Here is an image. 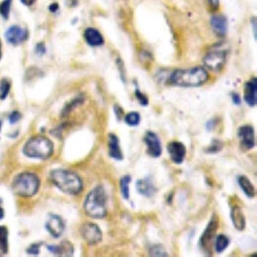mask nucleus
Returning a JSON list of instances; mask_svg holds the SVG:
<instances>
[{
  "label": "nucleus",
  "mask_w": 257,
  "mask_h": 257,
  "mask_svg": "<svg viewBox=\"0 0 257 257\" xmlns=\"http://www.w3.org/2000/svg\"><path fill=\"white\" fill-rule=\"evenodd\" d=\"M4 216H5V214H4V210H3V207L0 206V220H3Z\"/></svg>",
  "instance_id": "43"
},
{
  "label": "nucleus",
  "mask_w": 257,
  "mask_h": 257,
  "mask_svg": "<svg viewBox=\"0 0 257 257\" xmlns=\"http://www.w3.org/2000/svg\"><path fill=\"white\" fill-rule=\"evenodd\" d=\"M229 53H230V48L228 44L221 43V44L214 45L203 57V67L211 72H220L224 70Z\"/></svg>",
  "instance_id": "6"
},
{
  "label": "nucleus",
  "mask_w": 257,
  "mask_h": 257,
  "mask_svg": "<svg viewBox=\"0 0 257 257\" xmlns=\"http://www.w3.org/2000/svg\"><path fill=\"white\" fill-rule=\"evenodd\" d=\"M124 121L128 126H131V128H135L140 124L141 119H140V113L138 112H128V115L124 116Z\"/></svg>",
  "instance_id": "26"
},
{
  "label": "nucleus",
  "mask_w": 257,
  "mask_h": 257,
  "mask_svg": "<svg viewBox=\"0 0 257 257\" xmlns=\"http://www.w3.org/2000/svg\"><path fill=\"white\" fill-rule=\"evenodd\" d=\"M21 119H22V113L19 112V111H13V112H10L9 116H8V121H9V124H12V125L21 121Z\"/></svg>",
  "instance_id": "33"
},
{
  "label": "nucleus",
  "mask_w": 257,
  "mask_h": 257,
  "mask_svg": "<svg viewBox=\"0 0 257 257\" xmlns=\"http://www.w3.org/2000/svg\"><path fill=\"white\" fill-rule=\"evenodd\" d=\"M148 254L149 256H154V257H167L169 254H167V251L165 250V247L162 244H153L149 247L148 250Z\"/></svg>",
  "instance_id": "27"
},
{
  "label": "nucleus",
  "mask_w": 257,
  "mask_h": 257,
  "mask_svg": "<svg viewBox=\"0 0 257 257\" xmlns=\"http://www.w3.org/2000/svg\"><path fill=\"white\" fill-rule=\"evenodd\" d=\"M209 80V71L202 66H196L192 68L170 71L166 84L180 87H198L205 85Z\"/></svg>",
  "instance_id": "1"
},
{
  "label": "nucleus",
  "mask_w": 257,
  "mask_h": 257,
  "mask_svg": "<svg viewBox=\"0 0 257 257\" xmlns=\"http://www.w3.org/2000/svg\"><path fill=\"white\" fill-rule=\"evenodd\" d=\"M207 4H209L210 9L211 10H217L218 5H220V0H206Z\"/></svg>",
  "instance_id": "38"
},
{
  "label": "nucleus",
  "mask_w": 257,
  "mask_h": 257,
  "mask_svg": "<svg viewBox=\"0 0 257 257\" xmlns=\"http://www.w3.org/2000/svg\"><path fill=\"white\" fill-rule=\"evenodd\" d=\"M238 185H239L242 192H243L248 198H255V197H256L255 185L246 175H239V176H238Z\"/></svg>",
  "instance_id": "21"
},
{
  "label": "nucleus",
  "mask_w": 257,
  "mask_h": 257,
  "mask_svg": "<svg viewBox=\"0 0 257 257\" xmlns=\"http://www.w3.org/2000/svg\"><path fill=\"white\" fill-rule=\"evenodd\" d=\"M218 122V120L217 119H212L211 121H209L207 122V130H214V128H215V126H216V124H217Z\"/></svg>",
  "instance_id": "40"
},
{
  "label": "nucleus",
  "mask_w": 257,
  "mask_h": 257,
  "mask_svg": "<svg viewBox=\"0 0 257 257\" xmlns=\"http://www.w3.org/2000/svg\"><path fill=\"white\" fill-rule=\"evenodd\" d=\"M230 244V239H229L228 235L225 234H218L216 235L215 239H214V247H215L216 254H222L226 248L229 247Z\"/></svg>",
  "instance_id": "23"
},
{
  "label": "nucleus",
  "mask_w": 257,
  "mask_h": 257,
  "mask_svg": "<svg viewBox=\"0 0 257 257\" xmlns=\"http://www.w3.org/2000/svg\"><path fill=\"white\" fill-rule=\"evenodd\" d=\"M1 126H3V121L0 120V130H1Z\"/></svg>",
  "instance_id": "45"
},
{
  "label": "nucleus",
  "mask_w": 257,
  "mask_h": 257,
  "mask_svg": "<svg viewBox=\"0 0 257 257\" xmlns=\"http://www.w3.org/2000/svg\"><path fill=\"white\" fill-rule=\"evenodd\" d=\"M145 147H147V154L153 158H158L162 156V145L158 135L153 131H147L143 138Z\"/></svg>",
  "instance_id": "12"
},
{
  "label": "nucleus",
  "mask_w": 257,
  "mask_h": 257,
  "mask_svg": "<svg viewBox=\"0 0 257 257\" xmlns=\"http://www.w3.org/2000/svg\"><path fill=\"white\" fill-rule=\"evenodd\" d=\"M48 251L53 256H74L75 248L70 241H62L58 244H49L46 246Z\"/></svg>",
  "instance_id": "16"
},
{
  "label": "nucleus",
  "mask_w": 257,
  "mask_h": 257,
  "mask_svg": "<svg viewBox=\"0 0 257 257\" xmlns=\"http://www.w3.org/2000/svg\"><path fill=\"white\" fill-rule=\"evenodd\" d=\"M230 218H231V222L234 225V228L239 231H243L246 229V216L243 214V210L239 207L238 205H233L231 206V210H230Z\"/></svg>",
  "instance_id": "20"
},
{
  "label": "nucleus",
  "mask_w": 257,
  "mask_h": 257,
  "mask_svg": "<svg viewBox=\"0 0 257 257\" xmlns=\"http://www.w3.org/2000/svg\"><path fill=\"white\" fill-rule=\"evenodd\" d=\"M80 234L89 246H96L103 241L102 229L94 222H85L80 226Z\"/></svg>",
  "instance_id": "8"
},
{
  "label": "nucleus",
  "mask_w": 257,
  "mask_h": 257,
  "mask_svg": "<svg viewBox=\"0 0 257 257\" xmlns=\"http://www.w3.org/2000/svg\"><path fill=\"white\" fill-rule=\"evenodd\" d=\"M85 102V98H84V94H81V95H77L75 96L74 99L71 100L70 103H67L66 106L63 107V109H62V112H61V117L62 119H64L66 116L70 115L72 111H75V109L77 108V107H80L83 103Z\"/></svg>",
  "instance_id": "22"
},
{
  "label": "nucleus",
  "mask_w": 257,
  "mask_h": 257,
  "mask_svg": "<svg viewBox=\"0 0 257 257\" xmlns=\"http://www.w3.org/2000/svg\"><path fill=\"white\" fill-rule=\"evenodd\" d=\"M1 55H3V50H1V42H0V59H1Z\"/></svg>",
  "instance_id": "44"
},
{
  "label": "nucleus",
  "mask_w": 257,
  "mask_h": 257,
  "mask_svg": "<svg viewBox=\"0 0 257 257\" xmlns=\"http://www.w3.org/2000/svg\"><path fill=\"white\" fill-rule=\"evenodd\" d=\"M243 100L247 103V106L251 108H255L257 104V77L254 76L252 79L244 84Z\"/></svg>",
  "instance_id": "14"
},
{
  "label": "nucleus",
  "mask_w": 257,
  "mask_h": 257,
  "mask_svg": "<svg viewBox=\"0 0 257 257\" xmlns=\"http://www.w3.org/2000/svg\"><path fill=\"white\" fill-rule=\"evenodd\" d=\"M230 98H231V102L234 103L235 106H239V104L242 103V96L238 93H235V91H233V93L230 94Z\"/></svg>",
  "instance_id": "37"
},
{
  "label": "nucleus",
  "mask_w": 257,
  "mask_h": 257,
  "mask_svg": "<svg viewBox=\"0 0 257 257\" xmlns=\"http://www.w3.org/2000/svg\"><path fill=\"white\" fill-rule=\"evenodd\" d=\"M45 229L54 239H58L63 235L66 230V221L59 215L49 214L46 221H45Z\"/></svg>",
  "instance_id": "11"
},
{
  "label": "nucleus",
  "mask_w": 257,
  "mask_h": 257,
  "mask_svg": "<svg viewBox=\"0 0 257 257\" xmlns=\"http://www.w3.org/2000/svg\"><path fill=\"white\" fill-rule=\"evenodd\" d=\"M43 246V242H36V243H32L30 244L26 252L30 255V256H38L40 254V247Z\"/></svg>",
  "instance_id": "31"
},
{
  "label": "nucleus",
  "mask_w": 257,
  "mask_h": 257,
  "mask_svg": "<svg viewBox=\"0 0 257 257\" xmlns=\"http://www.w3.org/2000/svg\"><path fill=\"white\" fill-rule=\"evenodd\" d=\"M50 180L58 189L68 196H79L84 190L83 179L74 170L54 169L50 171Z\"/></svg>",
  "instance_id": "2"
},
{
  "label": "nucleus",
  "mask_w": 257,
  "mask_h": 257,
  "mask_svg": "<svg viewBox=\"0 0 257 257\" xmlns=\"http://www.w3.org/2000/svg\"><path fill=\"white\" fill-rule=\"evenodd\" d=\"M135 96H136V100L139 102V104H141L143 107H147L148 103H149V99H148V96L145 95L144 93H141L139 87L135 89Z\"/></svg>",
  "instance_id": "32"
},
{
  "label": "nucleus",
  "mask_w": 257,
  "mask_h": 257,
  "mask_svg": "<svg viewBox=\"0 0 257 257\" xmlns=\"http://www.w3.org/2000/svg\"><path fill=\"white\" fill-rule=\"evenodd\" d=\"M218 228V221L216 215H212L210 218L209 224L203 230L202 235L199 238V248L203 251L206 256H211V244L214 243V239L216 237V231Z\"/></svg>",
  "instance_id": "7"
},
{
  "label": "nucleus",
  "mask_w": 257,
  "mask_h": 257,
  "mask_svg": "<svg viewBox=\"0 0 257 257\" xmlns=\"http://www.w3.org/2000/svg\"><path fill=\"white\" fill-rule=\"evenodd\" d=\"M107 143H108V154L109 157L113 158L115 161H122L124 160V153H122L121 145H120L119 136L113 132H109L107 136Z\"/></svg>",
  "instance_id": "19"
},
{
  "label": "nucleus",
  "mask_w": 257,
  "mask_h": 257,
  "mask_svg": "<svg viewBox=\"0 0 257 257\" xmlns=\"http://www.w3.org/2000/svg\"><path fill=\"white\" fill-rule=\"evenodd\" d=\"M136 186V192L140 194V196L145 197V198H152L154 197V194L157 193V188L154 185L153 180L151 177H144V179H139L135 184Z\"/></svg>",
  "instance_id": "17"
},
{
  "label": "nucleus",
  "mask_w": 257,
  "mask_h": 257,
  "mask_svg": "<svg viewBox=\"0 0 257 257\" xmlns=\"http://www.w3.org/2000/svg\"><path fill=\"white\" fill-rule=\"evenodd\" d=\"M49 10H50L51 13H57L58 10H59V4H58V3H51L50 5H49Z\"/></svg>",
  "instance_id": "41"
},
{
  "label": "nucleus",
  "mask_w": 257,
  "mask_h": 257,
  "mask_svg": "<svg viewBox=\"0 0 257 257\" xmlns=\"http://www.w3.org/2000/svg\"><path fill=\"white\" fill-rule=\"evenodd\" d=\"M210 26L217 38H224L228 32V18L224 14H214L210 18Z\"/></svg>",
  "instance_id": "15"
},
{
  "label": "nucleus",
  "mask_w": 257,
  "mask_h": 257,
  "mask_svg": "<svg viewBox=\"0 0 257 257\" xmlns=\"http://www.w3.org/2000/svg\"><path fill=\"white\" fill-rule=\"evenodd\" d=\"M29 30L19 25L10 26L9 29L5 31L6 42L9 43L10 45H13V46H17V45H21L25 42H27L29 40Z\"/></svg>",
  "instance_id": "10"
},
{
  "label": "nucleus",
  "mask_w": 257,
  "mask_h": 257,
  "mask_svg": "<svg viewBox=\"0 0 257 257\" xmlns=\"http://www.w3.org/2000/svg\"><path fill=\"white\" fill-rule=\"evenodd\" d=\"M238 139H239V147L242 151L247 152L254 149L256 145V135L255 128L251 125H243L238 128Z\"/></svg>",
  "instance_id": "9"
},
{
  "label": "nucleus",
  "mask_w": 257,
  "mask_h": 257,
  "mask_svg": "<svg viewBox=\"0 0 257 257\" xmlns=\"http://www.w3.org/2000/svg\"><path fill=\"white\" fill-rule=\"evenodd\" d=\"M35 1L36 0H21V3L26 6H32L34 4H35Z\"/></svg>",
  "instance_id": "42"
},
{
  "label": "nucleus",
  "mask_w": 257,
  "mask_h": 257,
  "mask_svg": "<svg viewBox=\"0 0 257 257\" xmlns=\"http://www.w3.org/2000/svg\"><path fill=\"white\" fill-rule=\"evenodd\" d=\"M84 40L91 48H98V46L104 45V38H103L102 32L99 30L94 29V27L85 29V31H84Z\"/></svg>",
  "instance_id": "18"
},
{
  "label": "nucleus",
  "mask_w": 257,
  "mask_h": 257,
  "mask_svg": "<svg viewBox=\"0 0 257 257\" xmlns=\"http://www.w3.org/2000/svg\"><path fill=\"white\" fill-rule=\"evenodd\" d=\"M257 19L256 17H252V19H251V23H252V30H254V38L255 40L257 39Z\"/></svg>",
  "instance_id": "39"
},
{
  "label": "nucleus",
  "mask_w": 257,
  "mask_h": 257,
  "mask_svg": "<svg viewBox=\"0 0 257 257\" xmlns=\"http://www.w3.org/2000/svg\"><path fill=\"white\" fill-rule=\"evenodd\" d=\"M224 144H222V141H220L218 139H212L211 144L209 147L205 148V152L206 153H211V154H215L218 153V152L221 151Z\"/></svg>",
  "instance_id": "29"
},
{
  "label": "nucleus",
  "mask_w": 257,
  "mask_h": 257,
  "mask_svg": "<svg viewBox=\"0 0 257 257\" xmlns=\"http://www.w3.org/2000/svg\"><path fill=\"white\" fill-rule=\"evenodd\" d=\"M35 53L39 55V57H43V55L46 53V46H45L44 43H39V44H36Z\"/></svg>",
  "instance_id": "35"
},
{
  "label": "nucleus",
  "mask_w": 257,
  "mask_h": 257,
  "mask_svg": "<svg viewBox=\"0 0 257 257\" xmlns=\"http://www.w3.org/2000/svg\"><path fill=\"white\" fill-rule=\"evenodd\" d=\"M12 1L13 0H3L0 3V16L3 17L4 19L9 18L10 9H12Z\"/></svg>",
  "instance_id": "30"
},
{
  "label": "nucleus",
  "mask_w": 257,
  "mask_h": 257,
  "mask_svg": "<svg viewBox=\"0 0 257 257\" xmlns=\"http://www.w3.org/2000/svg\"><path fill=\"white\" fill-rule=\"evenodd\" d=\"M116 63H117V68H119L120 71H121V75H120V76H121V80H122V83H126V75H125V66H124V62H122V59L121 58H117V59H116Z\"/></svg>",
  "instance_id": "34"
},
{
  "label": "nucleus",
  "mask_w": 257,
  "mask_h": 257,
  "mask_svg": "<svg viewBox=\"0 0 257 257\" xmlns=\"http://www.w3.org/2000/svg\"><path fill=\"white\" fill-rule=\"evenodd\" d=\"M10 87H12V84L8 79H1L0 80V100L6 99V96L9 95Z\"/></svg>",
  "instance_id": "28"
},
{
  "label": "nucleus",
  "mask_w": 257,
  "mask_h": 257,
  "mask_svg": "<svg viewBox=\"0 0 257 257\" xmlns=\"http://www.w3.org/2000/svg\"><path fill=\"white\" fill-rule=\"evenodd\" d=\"M8 250V228L0 226V255H6Z\"/></svg>",
  "instance_id": "25"
},
{
  "label": "nucleus",
  "mask_w": 257,
  "mask_h": 257,
  "mask_svg": "<svg viewBox=\"0 0 257 257\" xmlns=\"http://www.w3.org/2000/svg\"><path fill=\"white\" fill-rule=\"evenodd\" d=\"M23 154L31 160L46 161L54 153V144L46 136L35 135L23 144Z\"/></svg>",
  "instance_id": "4"
},
{
  "label": "nucleus",
  "mask_w": 257,
  "mask_h": 257,
  "mask_svg": "<svg viewBox=\"0 0 257 257\" xmlns=\"http://www.w3.org/2000/svg\"><path fill=\"white\" fill-rule=\"evenodd\" d=\"M42 185V180L38 173L31 171H23L16 175L12 181V190L14 194L23 198H31L36 196Z\"/></svg>",
  "instance_id": "5"
},
{
  "label": "nucleus",
  "mask_w": 257,
  "mask_h": 257,
  "mask_svg": "<svg viewBox=\"0 0 257 257\" xmlns=\"http://www.w3.org/2000/svg\"><path fill=\"white\" fill-rule=\"evenodd\" d=\"M108 194L103 185L90 190L84 201V212L91 218H104L108 214Z\"/></svg>",
  "instance_id": "3"
},
{
  "label": "nucleus",
  "mask_w": 257,
  "mask_h": 257,
  "mask_svg": "<svg viewBox=\"0 0 257 257\" xmlns=\"http://www.w3.org/2000/svg\"><path fill=\"white\" fill-rule=\"evenodd\" d=\"M113 109H115V115H116V117H117V120H119V121H121V120H124V111H122V107L121 106H119V104H115V106H113Z\"/></svg>",
  "instance_id": "36"
},
{
  "label": "nucleus",
  "mask_w": 257,
  "mask_h": 257,
  "mask_svg": "<svg viewBox=\"0 0 257 257\" xmlns=\"http://www.w3.org/2000/svg\"><path fill=\"white\" fill-rule=\"evenodd\" d=\"M167 152L170 154V160L175 165H181L186 157V147L181 141L172 140L167 144Z\"/></svg>",
  "instance_id": "13"
},
{
  "label": "nucleus",
  "mask_w": 257,
  "mask_h": 257,
  "mask_svg": "<svg viewBox=\"0 0 257 257\" xmlns=\"http://www.w3.org/2000/svg\"><path fill=\"white\" fill-rule=\"evenodd\" d=\"M130 183H131V176L125 175L120 179V190H121L122 198L128 201L130 199Z\"/></svg>",
  "instance_id": "24"
}]
</instances>
